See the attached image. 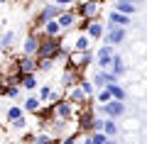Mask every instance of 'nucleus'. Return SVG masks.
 I'll return each mask as SVG.
<instances>
[{
    "label": "nucleus",
    "mask_w": 147,
    "mask_h": 144,
    "mask_svg": "<svg viewBox=\"0 0 147 144\" xmlns=\"http://www.w3.org/2000/svg\"><path fill=\"white\" fill-rule=\"evenodd\" d=\"M42 34V32H39ZM59 49H61V39L59 37H39V46H37V59H54L57 61L59 56Z\"/></svg>",
    "instance_id": "2"
},
{
    "label": "nucleus",
    "mask_w": 147,
    "mask_h": 144,
    "mask_svg": "<svg viewBox=\"0 0 147 144\" xmlns=\"http://www.w3.org/2000/svg\"><path fill=\"white\" fill-rule=\"evenodd\" d=\"M15 73H37V56L20 54L17 61H15Z\"/></svg>",
    "instance_id": "10"
},
{
    "label": "nucleus",
    "mask_w": 147,
    "mask_h": 144,
    "mask_svg": "<svg viewBox=\"0 0 147 144\" xmlns=\"http://www.w3.org/2000/svg\"><path fill=\"white\" fill-rule=\"evenodd\" d=\"M79 20H98L100 15V0H81L79 5H71Z\"/></svg>",
    "instance_id": "4"
},
{
    "label": "nucleus",
    "mask_w": 147,
    "mask_h": 144,
    "mask_svg": "<svg viewBox=\"0 0 147 144\" xmlns=\"http://www.w3.org/2000/svg\"><path fill=\"white\" fill-rule=\"evenodd\" d=\"M59 144H76V134H64L59 139Z\"/></svg>",
    "instance_id": "34"
},
{
    "label": "nucleus",
    "mask_w": 147,
    "mask_h": 144,
    "mask_svg": "<svg viewBox=\"0 0 147 144\" xmlns=\"http://www.w3.org/2000/svg\"><path fill=\"white\" fill-rule=\"evenodd\" d=\"M113 54H115V46L113 44H100L98 52H93V61L100 71H108L110 61H113Z\"/></svg>",
    "instance_id": "5"
},
{
    "label": "nucleus",
    "mask_w": 147,
    "mask_h": 144,
    "mask_svg": "<svg viewBox=\"0 0 147 144\" xmlns=\"http://www.w3.org/2000/svg\"><path fill=\"white\" fill-rule=\"evenodd\" d=\"M66 100H69L71 105H76V108H81V105L88 103V98H86V93L79 88V83L71 86V88H66Z\"/></svg>",
    "instance_id": "15"
},
{
    "label": "nucleus",
    "mask_w": 147,
    "mask_h": 144,
    "mask_svg": "<svg viewBox=\"0 0 147 144\" xmlns=\"http://www.w3.org/2000/svg\"><path fill=\"white\" fill-rule=\"evenodd\" d=\"M15 42H17L15 32H3V37H0V49L3 52H10L12 46H15Z\"/></svg>",
    "instance_id": "26"
},
{
    "label": "nucleus",
    "mask_w": 147,
    "mask_h": 144,
    "mask_svg": "<svg viewBox=\"0 0 147 144\" xmlns=\"http://www.w3.org/2000/svg\"><path fill=\"white\" fill-rule=\"evenodd\" d=\"M27 144H59V139L52 137V134H47V132H39V134H32L27 139Z\"/></svg>",
    "instance_id": "20"
},
{
    "label": "nucleus",
    "mask_w": 147,
    "mask_h": 144,
    "mask_svg": "<svg viewBox=\"0 0 147 144\" xmlns=\"http://www.w3.org/2000/svg\"><path fill=\"white\" fill-rule=\"evenodd\" d=\"M79 78H81V73L76 71L74 66H69V64H64V73H61V88L66 90V88H71V86H76L79 83Z\"/></svg>",
    "instance_id": "13"
},
{
    "label": "nucleus",
    "mask_w": 147,
    "mask_h": 144,
    "mask_svg": "<svg viewBox=\"0 0 147 144\" xmlns=\"http://www.w3.org/2000/svg\"><path fill=\"white\" fill-rule=\"evenodd\" d=\"M108 71L113 73V76H115L118 81H120V78H123V76H125V73H127V66H125V59H123V56H120V54H118V52L113 54V61H110Z\"/></svg>",
    "instance_id": "17"
},
{
    "label": "nucleus",
    "mask_w": 147,
    "mask_h": 144,
    "mask_svg": "<svg viewBox=\"0 0 147 144\" xmlns=\"http://www.w3.org/2000/svg\"><path fill=\"white\" fill-rule=\"evenodd\" d=\"M142 3H145V0H115V7H113V10L125 12V15L132 17V15H135V10L142 5Z\"/></svg>",
    "instance_id": "18"
},
{
    "label": "nucleus",
    "mask_w": 147,
    "mask_h": 144,
    "mask_svg": "<svg viewBox=\"0 0 147 144\" xmlns=\"http://www.w3.org/2000/svg\"><path fill=\"white\" fill-rule=\"evenodd\" d=\"M3 3H7V0H0V5H3Z\"/></svg>",
    "instance_id": "38"
},
{
    "label": "nucleus",
    "mask_w": 147,
    "mask_h": 144,
    "mask_svg": "<svg viewBox=\"0 0 147 144\" xmlns=\"http://www.w3.org/2000/svg\"><path fill=\"white\" fill-rule=\"evenodd\" d=\"M39 29H30L25 37V42H22V54L25 56H34L37 54V46H39Z\"/></svg>",
    "instance_id": "9"
},
{
    "label": "nucleus",
    "mask_w": 147,
    "mask_h": 144,
    "mask_svg": "<svg viewBox=\"0 0 147 144\" xmlns=\"http://www.w3.org/2000/svg\"><path fill=\"white\" fill-rule=\"evenodd\" d=\"M125 39H127V27H108L100 42H103V44H113V46H118V44H123Z\"/></svg>",
    "instance_id": "6"
},
{
    "label": "nucleus",
    "mask_w": 147,
    "mask_h": 144,
    "mask_svg": "<svg viewBox=\"0 0 147 144\" xmlns=\"http://www.w3.org/2000/svg\"><path fill=\"white\" fill-rule=\"evenodd\" d=\"M130 22H132L130 15L118 12V10H110V12H108V20H105V29H108V27H127Z\"/></svg>",
    "instance_id": "12"
},
{
    "label": "nucleus",
    "mask_w": 147,
    "mask_h": 144,
    "mask_svg": "<svg viewBox=\"0 0 147 144\" xmlns=\"http://www.w3.org/2000/svg\"><path fill=\"white\" fill-rule=\"evenodd\" d=\"M93 95H96V103H98V105H103V103H108V100H110L108 88H98V90H96Z\"/></svg>",
    "instance_id": "30"
},
{
    "label": "nucleus",
    "mask_w": 147,
    "mask_h": 144,
    "mask_svg": "<svg viewBox=\"0 0 147 144\" xmlns=\"http://www.w3.org/2000/svg\"><path fill=\"white\" fill-rule=\"evenodd\" d=\"M79 88L86 93V98H91V95L96 93V88H93V83H91V78H84V76L79 78Z\"/></svg>",
    "instance_id": "29"
},
{
    "label": "nucleus",
    "mask_w": 147,
    "mask_h": 144,
    "mask_svg": "<svg viewBox=\"0 0 147 144\" xmlns=\"http://www.w3.org/2000/svg\"><path fill=\"white\" fill-rule=\"evenodd\" d=\"M118 132H120V127H118V120H108V117H105V120H103V134H105L108 139H115Z\"/></svg>",
    "instance_id": "24"
},
{
    "label": "nucleus",
    "mask_w": 147,
    "mask_h": 144,
    "mask_svg": "<svg viewBox=\"0 0 147 144\" xmlns=\"http://www.w3.org/2000/svg\"><path fill=\"white\" fill-rule=\"evenodd\" d=\"M91 49V39L86 37V32H81L76 39H74V44H71V52H88Z\"/></svg>",
    "instance_id": "21"
},
{
    "label": "nucleus",
    "mask_w": 147,
    "mask_h": 144,
    "mask_svg": "<svg viewBox=\"0 0 147 144\" xmlns=\"http://www.w3.org/2000/svg\"><path fill=\"white\" fill-rule=\"evenodd\" d=\"M22 110H25V113H32V115H37L39 110H42V100L37 98V95H30V98H27L25 103H22Z\"/></svg>",
    "instance_id": "23"
},
{
    "label": "nucleus",
    "mask_w": 147,
    "mask_h": 144,
    "mask_svg": "<svg viewBox=\"0 0 147 144\" xmlns=\"http://www.w3.org/2000/svg\"><path fill=\"white\" fill-rule=\"evenodd\" d=\"M127 129H137V120H130L127 122Z\"/></svg>",
    "instance_id": "36"
},
{
    "label": "nucleus",
    "mask_w": 147,
    "mask_h": 144,
    "mask_svg": "<svg viewBox=\"0 0 147 144\" xmlns=\"http://www.w3.org/2000/svg\"><path fill=\"white\" fill-rule=\"evenodd\" d=\"M88 139H91V144H103L108 137H105L103 132H91V134H88Z\"/></svg>",
    "instance_id": "32"
},
{
    "label": "nucleus",
    "mask_w": 147,
    "mask_h": 144,
    "mask_svg": "<svg viewBox=\"0 0 147 144\" xmlns=\"http://www.w3.org/2000/svg\"><path fill=\"white\" fill-rule=\"evenodd\" d=\"M76 129L79 132H86V134H91L93 132V122H96V115H93V110H84V113L76 117Z\"/></svg>",
    "instance_id": "11"
},
{
    "label": "nucleus",
    "mask_w": 147,
    "mask_h": 144,
    "mask_svg": "<svg viewBox=\"0 0 147 144\" xmlns=\"http://www.w3.org/2000/svg\"><path fill=\"white\" fill-rule=\"evenodd\" d=\"M54 59H37V73H49L54 68Z\"/></svg>",
    "instance_id": "28"
},
{
    "label": "nucleus",
    "mask_w": 147,
    "mask_h": 144,
    "mask_svg": "<svg viewBox=\"0 0 147 144\" xmlns=\"http://www.w3.org/2000/svg\"><path fill=\"white\" fill-rule=\"evenodd\" d=\"M10 127L17 129V132H22V129L27 127V117H20V120H15V122H10Z\"/></svg>",
    "instance_id": "33"
},
{
    "label": "nucleus",
    "mask_w": 147,
    "mask_h": 144,
    "mask_svg": "<svg viewBox=\"0 0 147 144\" xmlns=\"http://www.w3.org/2000/svg\"><path fill=\"white\" fill-rule=\"evenodd\" d=\"M125 113H127L125 100H113V98H110L108 103L98 105V108L93 110V115H96V117H108V120H120Z\"/></svg>",
    "instance_id": "1"
},
{
    "label": "nucleus",
    "mask_w": 147,
    "mask_h": 144,
    "mask_svg": "<svg viewBox=\"0 0 147 144\" xmlns=\"http://www.w3.org/2000/svg\"><path fill=\"white\" fill-rule=\"evenodd\" d=\"M103 34H105V22L91 20L88 27H86V37H88L91 42H100V39H103Z\"/></svg>",
    "instance_id": "14"
},
{
    "label": "nucleus",
    "mask_w": 147,
    "mask_h": 144,
    "mask_svg": "<svg viewBox=\"0 0 147 144\" xmlns=\"http://www.w3.org/2000/svg\"><path fill=\"white\" fill-rule=\"evenodd\" d=\"M54 5H59V7H71V5H76V0H52Z\"/></svg>",
    "instance_id": "35"
},
{
    "label": "nucleus",
    "mask_w": 147,
    "mask_h": 144,
    "mask_svg": "<svg viewBox=\"0 0 147 144\" xmlns=\"http://www.w3.org/2000/svg\"><path fill=\"white\" fill-rule=\"evenodd\" d=\"M57 22H59V27H61V32H74V29H76V22H79V17H76L74 7H64V10L59 12Z\"/></svg>",
    "instance_id": "7"
},
{
    "label": "nucleus",
    "mask_w": 147,
    "mask_h": 144,
    "mask_svg": "<svg viewBox=\"0 0 147 144\" xmlns=\"http://www.w3.org/2000/svg\"><path fill=\"white\" fill-rule=\"evenodd\" d=\"M5 115H7V122H15V120L25 117V110H22V105H10Z\"/></svg>",
    "instance_id": "27"
},
{
    "label": "nucleus",
    "mask_w": 147,
    "mask_h": 144,
    "mask_svg": "<svg viewBox=\"0 0 147 144\" xmlns=\"http://www.w3.org/2000/svg\"><path fill=\"white\" fill-rule=\"evenodd\" d=\"M105 88H108V93H110V98H113V100H127V90L118 81L110 83V86H105Z\"/></svg>",
    "instance_id": "22"
},
{
    "label": "nucleus",
    "mask_w": 147,
    "mask_h": 144,
    "mask_svg": "<svg viewBox=\"0 0 147 144\" xmlns=\"http://www.w3.org/2000/svg\"><path fill=\"white\" fill-rule=\"evenodd\" d=\"M52 90H54V88L49 86V83H44V86L39 88V95H37V98L42 100V103H49V95H52Z\"/></svg>",
    "instance_id": "31"
},
{
    "label": "nucleus",
    "mask_w": 147,
    "mask_h": 144,
    "mask_svg": "<svg viewBox=\"0 0 147 144\" xmlns=\"http://www.w3.org/2000/svg\"><path fill=\"white\" fill-rule=\"evenodd\" d=\"M17 83L22 86V90H34L39 86V78L37 73H17Z\"/></svg>",
    "instance_id": "19"
},
{
    "label": "nucleus",
    "mask_w": 147,
    "mask_h": 144,
    "mask_svg": "<svg viewBox=\"0 0 147 144\" xmlns=\"http://www.w3.org/2000/svg\"><path fill=\"white\" fill-rule=\"evenodd\" d=\"M115 81H118V78L113 76L110 71H100V68L93 73V78H91V83H93V88H96V90H98V88H105V86H110V83H115Z\"/></svg>",
    "instance_id": "16"
},
{
    "label": "nucleus",
    "mask_w": 147,
    "mask_h": 144,
    "mask_svg": "<svg viewBox=\"0 0 147 144\" xmlns=\"http://www.w3.org/2000/svg\"><path fill=\"white\" fill-rule=\"evenodd\" d=\"M103 144H115V139H105V142Z\"/></svg>",
    "instance_id": "37"
},
{
    "label": "nucleus",
    "mask_w": 147,
    "mask_h": 144,
    "mask_svg": "<svg viewBox=\"0 0 147 144\" xmlns=\"http://www.w3.org/2000/svg\"><path fill=\"white\" fill-rule=\"evenodd\" d=\"M39 32H42L44 37H61V34H64V32H61V27H59V22H57V20H49V22H47V25H44V27H42Z\"/></svg>",
    "instance_id": "25"
},
{
    "label": "nucleus",
    "mask_w": 147,
    "mask_h": 144,
    "mask_svg": "<svg viewBox=\"0 0 147 144\" xmlns=\"http://www.w3.org/2000/svg\"><path fill=\"white\" fill-rule=\"evenodd\" d=\"M61 10H64V7L54 5V3H44V5L39 7V12L34 15V20H32V29H42L49 20H57Z\"/></svg>",
    "instance_id": "3"
},
{
    "label": "nucleus",
    "mask_w": 147,
    "mask_h": 144,
    "mask_svg": "<svg viewBox=\"0 0 147 144\" xmlns=\"http://www.w3.org/2000/svg\"><path fill=\"white\" fill-rule=\"evenodd\" d=\"M74 108H76V105H71L66 98H61V100H57V103L52 105V115L57 120H74Z\"/></svg>",
    "instance_id": "8"
}]
</instances>
